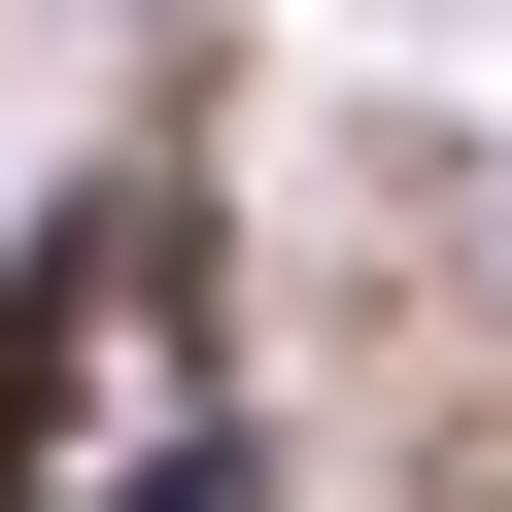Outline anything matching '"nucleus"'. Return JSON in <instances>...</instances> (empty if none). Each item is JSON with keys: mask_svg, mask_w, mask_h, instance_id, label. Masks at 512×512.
Segmentation results:
<instances>
[]
</instances>
